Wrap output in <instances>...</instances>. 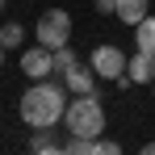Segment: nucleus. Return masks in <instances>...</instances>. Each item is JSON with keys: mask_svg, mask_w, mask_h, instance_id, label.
I'll list each match as a JSON object with an SVG mask.
<instances>
[{"mask_svg": "<svg viewBox=\"0 0 155 155\" xmlns=\"http://www.w3.org/2000/svg\"><path fill=\"white\" fill-rule=\"evenodd\" d=\"M67 101H71V92H67V84L63 80H34V88L21 92V101H17V113H21V122L34 130H54L63 122V113H67Z\"/></svg>", "mask_w": 155, "mask_h": 155, "instance_id": "nucleus-1", "label": "nucleus"}, {"mask_svg": "<svg viewBox=\"0 0 155 155\" xmlns=\"http://www.w3.org/2000/svg\"><path fill=\"white\" fill-rule=\"evenodd\" d=\"M63 126L67 134H76V138H97L105 130V109L97 97H71L67 101V113H63Z\"/></svg>", "mask_w": 155, "mask_h": 155, "instance_id": "nucleus-2", "label": "nucleus"}, {"mask_svg": "<svg viewBox=\"0 0 155 155\" xmlns=\"http://www.w3.org/2000/svg\"><path fill=\"white\" fill-rule=\"evenodd\" d=\"M34 34H38V42H42L46 51L67 46V42H71V13H67V8H46V13L38 17Z\"/></svg>", "mask_w": 155, "mask_h": 155, "instance_id": "nucleus-3", "label": "nucleus"}, {"mask_svg": "<svg viewBox=\"0 0 155 155\" xmlns=\"http://www.w3.org/2000/svg\"><path fill=\"white\" fill-rule=\"evenodd\" d=\"M126 59H130V54H122V46H109V42H101L97 51L88 54L92 71H97L101 80H117V76H126Z\"/></svg>", "mask_w": 155, "mask_h": 155, "instance_id": "nucleus-4", "label": "nucleus"}, {"mask_svg": "<svg viewBox=\"0 0 155 155\" xmlns=\"http://www.w3.org/2000/svg\"><path fill=\"white\" fill-rule=\"evenodd\" d=\"M59 80L67 84V92H71V97H97V80H101V76L92 71V63H71Z\"/></svg>", "mask_w": 155, "mask_h": 155, "instance_id": "nucleus-5", "label": "nucleus"}, {"mask_svg": "<svg viewBox=\"0 0 155 155\" xmlns=\"http://www.w3.org/2000/svg\"><path fill=\"white\" fill-rule=\"evenodd\" d=\"M21 71H25L29 80H46V76H54V51H46L42 42H38V46H29V51L21 54Z\"/></svg>", "mask_w": 155, "mask_h": 155, "instance_id": "nucleus-6", "label": "nucleus"}, {"mask_svg": "<svg viewBox=\"0 0 155 155\" xmlns=\"http://www.w3.org/2000/svg\"><path fill=\"white\" fill-rule=\"evenodd\" d=\"M126 76H130V84H155V54L134 46V54L126 59Z\"/></svg>", "mask_w": 155, "mask_h": 155, "instance_id": "nucleus-7", "label": "nucleus"}, {"mask_svg": "<svg viewBox=\"0 0 155 155\" xmlns=\"http://www.w3.org/2000/svg\"><path fill=\"white\" fill-rule=\"evenodd\" d=\"M147 13H151V8H147V0H117V4H113V17H117L122 25H138Z\"/></svg>", "mask_w": 155, "mask_h": 155, "instance_id": "nucleus-8", "label": "nucleus"}, {"mask_svg": "<svg viewBox=\"0 0 155 155\" xmlns=\"http://www.w3.org/2000/svg\"><path fill=\"white\" fill-rule=\"evenodd\" d=\"M134 46H138V51H151V54H155V17H151V13H147V17L134 25Z\"/></svg>", "mask_w": 155, "mask_h": 155, "instance_id": "nucleus-9", "label": "nucleus"}, {"mask_svg": "<svg viewBox=\"0 0 155 155\" xmlns=\"http://www.w3.org/2000/svg\"><path fill=\"white\" fill-rule=\"evenodd\" d=\"M29 151H34V155H54V151H63V143H54L51 130H38L34 143H29Z\"/></svg>", "mask_w": 155, "mask_h": 155, "instance_id": "nucleus-10", "label": "nucleus"}, {"mask_svg": "<svg viewBox=\"0 0 155 155\" xmlns=\"http://www.w3.org/2000/svg\"><path fill=\"white\" fill-rule=\"evenodd\" d=\"M21 42H25V29L17 25V21H8V25H0V46H4V51H17Z\"/></svg>", "mask_w": 155, "mask_h": 155, "instance_id": "nucleus-11", "label": "nucleus"}, {"mask_svg": "<svg viewBox=\"0 0 155 155\" xmlns=\"http://www.w3.org/2000/svg\"><path fill=\"white\" fill-rule=\"evenodd\" d=\"M71 63H80V54L71 51V46H59V51H54V76H63Z\"/></svg>", "mask_w": 155, "mask_h": 155, "instance_id": "nucleus-12", "label": "nucleus"}, {"mask_svg": "<svg viewBox=\"0 0 155 155\" xmlns=\"http://www.w3.org/2000/svg\"><path fill=\"white\" fill-rule=\"evenodd\" d=\"M117 151H122V147H117L113 138H101V134L92 138V155H117Z\"/></svg>", "mask_w": 155, "mask_h": 155, "instance_id": "nucleus-13", "label": "nucleus"}, {"mask_svg": "<svg viewBox=\"0 0 155 155\" xmlns=\"http://www.w3.org/2000/svg\"><path fill=\"white\" fill-rule=\"evenodd\" d=\"M113 4H117V0H92V8H97V13H113Z\"/></svg>", "mask_w": 155, "mask_h": 155, "instance_id": "nucleus-14", "label": "nucleus"}, {"mask_svg": "<svg viewBox=\"0 0 155 155\" xmlns=\"http://www.w3.org/2000/svg\"><path fill=\"white\" fill-rule=\"evenodd\" d=\"M143 155H155V143H147V147H143Z\"/></svg>", "mask_w": 155, "mask_h": 155, "instance_id": "nucleus-15", "label": "nucleus"}, {"mask_svg": "<svg viewBox=\"0 0 155 155\" xmlns=\"http://www.w3.org/2000/svg\"><path fill=\"white\" fill-rule=\"evenodd\" d=\"M0 63H4V46H0Z\"/></svg>", "mask_w": 155, "mask_h": 155, "instance_id": "nucleus-16", "label": "nucleus"}, {"mask_svg": "<svg viewBox=\"0 0 155 155\" xmlns=\"http://www.w3.org/2000/svg\"><path fill=\"white\" fill-rule=\"evenodd\" d=\"M4 4H8V0H0V8H4Z\"/></svg>", "mask_w": 155, "mask_h": 155, "instance_id": "nucleus-17", "label": "nucleus"}, {"mask_svg": "<svg viewBox=\"0 0 155 155\" xmlns=\"http://www.w3.org/2000/svg\"><path fill=\"white\" fill-rule=\"evenodd\" d=\"M151 92H155V84H151Z\"/></svg>", "mask_w": 155, "mask_h": 155, "instance_id": "nucleus-18", "label": "nucleus"}]
</instances>
